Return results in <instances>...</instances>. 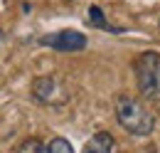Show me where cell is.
<instances>
[{
  "label": "cell",
  "mask_w": 160,
  "mask_h": 153,
  "mask_svg": "<svg viewBox=\"0 0 160 153\" xmlns=\"http://www.w3.org/2000/svg\"><path fill=\"white\" fill-rule=\"evenodd\" d=\"M47 153H74V148H72V143H69L67 138L57 136V138H52V141L47 143Z\"/></svg>",
  "instance_id": "cell-8"
},
{
  "label": "cell",
  "mask_w": 160,
  "mask_h": 153,
  "mask_svg": "<svg viewBox=\"0 0 160 153\" xmlns=\"http://www.w3.org/2000/svg\"><path fill=\"white\" fill-rule=\"evenodd\" d=\"M40 45L52 47L57 52H81L86 47V37L77 30H62V32H52V35L40 37Z\"/></svg>",
  "instance_id": "cell-3"
},
{
  "label": "cell",
  "mask_w": 160,
  "mask_h": 153,
  "mask_svg": "<svg viewBox=\"0 0 160 153\" xmlns=\"http://www.w3.org/2000/svg\"><path fill=\"white\" fill-rule=\"evenodd\" d=\"M52 92H54V79L52 76H37L32 82V96L37 101H49Z\"/></svg>",
  "instance_id": "cell-5"
},
{
  "label": "cell",
  "mask_w": 160,
  "mask_h": 153,
  "mask_svg": "<svg viewBox=\"0 0 160 153\" xmlns=\"http://www.w3.org/2000/svg\"><path fill=\"white\" fill-rule=\"evenodd\" d=\"M81 153H113V136L106 134V131L94 134L86 141V146H84Z\"/></svg>",
  "instance_id": "cell-4"
},
{
  "label": "cell",
  "mask_w": 160,
  "mask_h": 153,
  "mask_svg": "<svg viewBox=\"0 0 160 153\" xmlns=\"http://www.w3.org/2000/svg\"><path fill=\"white\" fill-rule=\"evenodd\" d=\"M89 25H96L99 30H111V32H118V27H111V25L103 20L99 5H91V8H89Z\"/></svg>",
  "instance_id": "cell-6"
},
{
  "label": "cell",
  "mask_w": 160,
  "mask_h": 153,
  "mask_svg": "<svg viewBox=\"0 0 160 153\" xmlns=\"http://www.w3.org/2000/svg\"><path fill=\"white\" fill-rule=\"evenodd\" d=\"M133 72H136V84L138 92L145 99H160V55L158 52H143L133 62Z\"/></svg>",
  "instance_id": "cell-2"
},
{
  "label": "cell",
  "mask_w": 160,
  "mask_h": 153,
  "mask_svg": "<svg viewBox=\"0 0 160 153\" xmlns=\"http://www.w3.org/2000/svg\"><path fill=\"white\" fill-rule=\"evenodd\" d=\"M116 119L126 131H131L136 136H148L155 126L153 111L133 96H118L116 99Z\"/></svg>",
  "instance_id": "cell-1"
},
{
  "label": "cell",
  "mask_w": 160,
  "mask_h": 153,
  "mask_svg": "<svg viewBox=\"0 0 160 153\" xmlns=\"http://www.w3.org/2000/svg\"><path fill=\"white\" fill-rule=\"evenodd\" d=\"M18 153H47V146L40 138H25L18 146Z\"/></svg>",
  "instance_id": "cell-7"
}]
</instances>
